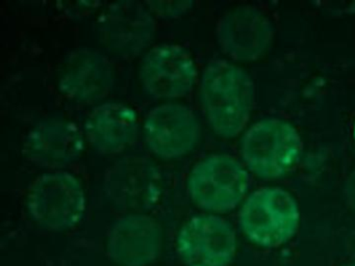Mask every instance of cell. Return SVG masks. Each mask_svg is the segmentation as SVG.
Here are the masks:
<instances>
[{
	"mask_svg": "<svg viewBox=\"0 0 355 266\" xmlns=\"http://www.w3.org/2000/svg\"><path fill=\"white\" fill-rule=\"evenodd\" d=\"M57 80L60 91L68 99L80 104L99 103L113 89L115 69L103 52L76 48L62 60Z\"/></svg>",
	"mask_w": 355,
	"mask_h": 266,
	"instance_id": "7c38bea8",
	"label": "cell"
},
{
	"mask_svg": "<svg viewBox=\"0 0 355 266\" xmlns=\"http://www.w3.org/2000/svg\"><path fill=\"white\" fill-rule=\"evenodd\" d=\"M343 191L347 206L355 213V168L347 177Z\"/></svg>",
	"mask_w": 355,
	"mask_h": 266,
	"instance_id": "e0dca14e",
	"label": "cell"
},
{
	"mask_svg": "<svg viewBox=\"0 0 355 266\" xmlns=\"http://www.w3.org/2000/svg\"><path fill=\"white\" fill-rule=\"evenodd\" d=\"M353 143H354V148H355V124H354V128H353Z\"/></svg>",
	"mask_w": 355,
	"mask_h": 266,
	"instance_id": "ac0fdd59",
	"label": "cell"
},
{
	"mask_svg": "<svg viewBox=\"0 0 355 266\" xmlns=\"http://www.w3.org/2000/svg\"><path fill=\"white\" fill-rule=\"evenodd\" d=\"M161 224L146 213H128L107 233V256L117 266H149L163 249Z\"/></svg>",
	"mask_w": 355,
	"mask_h": 266,
	"instance_id": "5bb4252c",
	"label": "cell"
},
{
	"mask_svg": "<svg viewBox=\"0 0 355 266\" xmlns=\"http://www.w3.org/2000/svg\"><path fill=\"white\" fill-rule=\"evenodd\" d=\"M216 39L223 53L234 62H254L265 57L273 47L275 29L263 10L241 4L220 17Z\"/></svg>",
	"mask_w": 355,
	"mask_h": 266,
	"instance_id": "30bf717a",
	"label": "cell"
},
{
	"mask_svg": "<svg viewBox=\"0 0 355 266\" xmlns=\"http://www.w3.org/2000/svg\"><path fill=\"white\" fill-rule=\"evenodd\" d=\"M249 172L230 154H211L197 162L187 179V190L205 213H230L248 195Z\"/></svg>",
	"mask_w": 355,
	"mask_h": 266,
	"instance_id": "277c9868",
	"label": "cell"
},
{
	"mask_svg": "<svg viewBox=\"0 0 355 266\" xmlns=\"http://www.w3.org/2000/svg\"><path fill=\"white\" fill-rule=\"evenodd\" d=\"M143 136L149 151L159 159H180L198 145L201 125L189 106L180 102H164L147 114Z\"/></svg>",
	"mask_w": 355,
	"mask_h": 266,
	"instance_id": "9c48e42d",
	"label": "cell"
},
{
	"mask_svg": "<svg viewBox=\"0 0 355 266\" xmlns=\"http://www.w3.org/2000/svg\"><path fill=\"white\" fill-rule=\"evenodd\" d=\"M300 222L296 197L282 187H259L239 208L241 231L249 242L263 249L286 245L298 232Z\"/></svg>",
	"mask_w": 355,
	"mask_h": 266,
	"instance_id": "3957f363",
	"label": "cell"
},
{
	"mask_svg": "<svg viewBox=\"0 0 355 266\" xmlns=\"http://www.w3.org/2000/svg\"><path fill=\"white\" fill-rule=\"evenodd\" d=\"M96 35L101 46L113 55L136 57L150 49L157 35V20L145 2H113L99 14Z\"/></svg>",
	"mask_w": 355,
	"mask_h": 266,
	"instance_id": "8992f818",
	"label": "cell"
},
{
	"mask_svg": "<svg viewBox=\"0 0 355 266\" xmlns=\"http://www.w3.org/2000/svg\"><path fill=\"white\" fill-rule=\"evenodd\" d=\"M26 204L28 215L41 228L65 232L84 218L86 193L74 175L61 170L46 172L31 184Z\"/></svg>",
	"mask_w": 355,
	"mask_h": 266,
	"instance_id": "5b68a950",
	"label": "cell"
},
{
	"mask_svg": "<svg viewBox=\"0 0 355 266\" xmlns=\"http://www.w3.org/2000/svg\"><path fill=\"white\" fill-rule=\"evenodd\" d=\"M105 191L109 201L118 209L128 213H144L161 199V172L149 158L126 156L107 170Z\"/></svg>",
	"mask_w": 355,
	"mask_h": 266,
	"instance_id": "8fae6325",
	"label": "cell"
},
{
	"mask_svg": "<svg viewBox=\"0 0 355 266\" xmlns=\"http://www.w3.org/2000/svg\"><path fill=\"white\" fill-rule=\"evenodd\" d=\"M175 247L186 266H230L238 253L239 239L225 218L203 213L182 224Z\"/></svg>",
	"mask_w": 355,
	"mask_h": 266,
	"instance_id": "52a82bcc",
	"label": "cell"
},
{
	"mask_svg": "<svg viewBox=\"0 0 355 266\" xmlns=\"http://www.w3.org/2000/svg\"><path fill=\"white\" fill-rule=\"evenodd\" d=\"M199 99L214 132L223 139H234L249 126L254 107V82L236 62L211 60L201 74Z\"/></svg>",
	"mask_w": 355,
	"mask_h": 266,
	"instance_id": "6da1fadb",
	"label": "cell"
},
{
	"mask_svg": "<svg viewBox=\"0 0 355 266\" xmlns=\"http://www.w3.org/2000/svg\"><path fill=\"white\" fill-rule=\"evenodd\" d=\"M138 74L143 89L149 96L170 102L192 91L198 78V69L184 46L164 43L145 52Z\"/></svg>",
	"mask_w": 355,
	"mask_h": 266,
	"instance_id": "ba28073f",
	"label": "cell"
},
{
	"mask_svg": "<svg viewBox=\"0 0 355 266\" xmlns=\"http://www.w3.org/2000/svg\"><path fill=\"white\" fill-rule=\"evenodd\" d=\"M84 133L64 116H49L28 131L24 141V157L40 168L58 170L73 163L85 150Z\"/></svg>",
	"mask_w": 355,
	"mask_h": 266,
	"instance_id": "4fadbf2b",
	"label": "cell"
},
{
	"mask_svg": "<svg viewBox=\"0 0 355 266\" xmlns=\"http://www.w3.org/2000/svg\"><path fill=\"white\" fill-rule=\"evenodd\" d=\"M139 125L138 114L132 106L119 101L101 102L85 121V139L98 153L116 155L134 145Z\"/></svg>",
	"mask_w": 355,
	"mask_h": 266,
	"instance_id": "9a60e30c",
	"label": "cell"
},
{
	"mask_svg": "<svg viewBox=\"0 0 355 266\" xmlns=\"http://www.w3.org/2000/svg\"><path fill=\"white\" fill-rule=\"evenodd\" d=\"M343 266H355V263H349V264H346V265H343Z\"/></svg>",
	"mask_w": 355,
	"mask_h": 266,
	"instance_id": "d6986e66",
	"label": "cell"
},
{
	"mask_svg": "<svg viewBox=\"0 0 355 266\" xmlns=\"http://www.w3.org/2000/svg\"><path fill=\"white\" fill-rule=\"evenodd\" d=\"M302 151L298 129L284 118H261L241 135V161L249 172L263 180H278L290 174Z\"/></svg>",
	"mask_w": 355,
	"mask_h": 266,
	"instance_id": "7a4b0ae2",
	"label": "cell"
},
{
	"mask_svg": "<svg viewBox=\"0 0 355 266\" xmlns=\"http://www.w3.org/2000/svg\"><path fill=\"white\" fill-rule=\"evenodd\" d=\"M155 18L176 19L184 16L194 6V2L188 0H157L145 2Z\"/></svg>",
	"mask_w": 355,
	"mask_h": 266,
	"instance_id": "2e32d148",
	"label": "cell"
}]
</instances>
